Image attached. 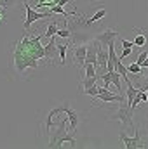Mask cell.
<instances>
[{"label":"cell","mask_w":148,"mask_h":149,"mask_svg":"<svg viewBox=\"0 0 148 149\" xmlns=\"http://www.w3.org/2000/svg\"><path fill=\"white\" fill-rule=\"evenodd\" d=\"M66 127H68V118H66V114H65V116L61 118V121L58 123L56 134L49 139L47 148H61L65 142H70V144H68L70 148H75V146H77V141H75L73 137L66 132Z\"/></svg>","instance_id":"cell-1"},{"label":"cell","mask_w":148,"mask_h":149,"mask_svg":"<svg viewBox=\"0 0 148 149\" xmlns=\"http://www.w3.org/2000/svg\"><path fill=\"white\" fill-rule=\"evenodd\" d=\"M108 121H120L124 127L127 125V127H131L132 130H136V125H134V121H132V111H131L127 101L118 102V109L108 116Z\"/></svg>","instance_id":"cell-2"},{"label":"cell","mask_w":148,"mask_h":149,"mask_svg":"<svg viewBox=\"0 0 148 149\" xmlns=\"http://www.w3.org/2000/svg\"><path fill=\"white\" fill-rule=\"evenodd\" d=\"M14 66H16L18 73H23L26 68H33V70H37L38 63H37L35 57H32V56H28V54H25V52H21L19 49L14 47Z\"/></svg>","instance_id":"cell-3"},{"label":"cell","mask_w":148,"mask_h":149,"mask_svg":"<svg viewBox=\"0 0 148 149\" xmlns=\"http://www.w3.org/2000/svg\"><path fill=\"white\" fill-rule=\"evenodd\" d=\"M25 3V9H26V19H25V23H23V28L26 30V31H30V26L35 23V21H40V19H47V17H51V16H54L51 10L49 12H37L32 5H28V2H23Z\"/></svg>","instance_id":"cell-4"},{"label":"cell","mask_w":148,"mask_h":149,"mask_svg":"<svg viewBox=\"0 0 148 149\" xmlns=\"http://www.w3.org/2000/svg\"><path fill=\"white\" fill-rule=\"evenodd\" d=\"M118 139H120V142L124 144V148L125 149H143L145 146H147L145 141L141 139L138 128L134 130V137H127L124 132H120V134H118Z\"/></svg>","instance_id":"cell-5"},{"label":"cell","mask_w":148,"mask_h":149,"mask_svg":"<svg viewBox=\"0 0 148 149\" xmlns=\"http://www.w3.org/2000/svg\"><path fill=\"white\" fill-rule=\"evenodd\" d=\"M120 37V31L118 30H111V28H105L103 31H99L98 35H96V40L101 43V45H105V47H108V45H115V40Z\"/></svg>","instance_id":"cell-6"},{"label":"cell","mask_w":148,"mask_h":149,"mask_svg":"<svg viewBox=\"0 0 148 149\" xmlns=\"http://www.w3.org/2000/svg\"><path fill=\"white\" fill-rule=\"evenodd\" d=\"M96 101H101V102H122V101H125V97L122 94H111L110 88H106V87H99Z\"/></svg>","instance_id":"cell-7"},{"label":"cell","mask_w":148,"mask_h":149,"mask_svg":"<svg viewBox=\"0 0 148 149\" xmlns=\"http://www.w3.org/2000/svg\"><path fill=\"white\" fill-rule=\"evenodd\" d=\"M65 104V108H63V113L66 114V118H68V123H70V130L75 132L77 130V127H78V121H80V118H78V113L75 111L73 108H70V104L68 102H63Z\"/></svg>","instance_id":"cell-8"},{"label":"cell","mask_w":148,"mask_h":149,"mask_svg":"<svg viewBox=\"0 0 148 149\" xmlns=\"http://www.w3.org/2000/svg\"><path fill=\"white\" fill-rule=\"evenodd\" d=\"M85 52H87V47H85V43H78V45H75L73 49V61L75 64L82 70L84 68V64H85Z\"/></svg>","instance_id":"cell-9"},{"label":"cell","mask_w":148,"mask_h":149,"mask_svg":"<svg viewBox=\"0 0 148 149\" xmlns=\"http://www.w3.org/2000/svg\"><path fill=\"white\" fill-rule=\"evenodd\" d=\"M56 52H58V42H56V35L49 38V43L44 47V59L47 61H54L56 59Z\"/></svg>","instance_id":"cell-10"},{"label":"cell","mask_w":148,"mask_h":149,"mask_svg":"<svg viewBox=\"0 0 148 149\" xmlns=\"http://www.w3.org/2000/svg\"><path fill=\"white\" fill-rule=\"evenodd\" d=\"M75 45L73 40L70 42V43H58V54H59V64L61 66H65L66 64V52H68V49Z\"/></svg>","instance_id":"cell-11"},{"label":"cell","mask_w":148,"mask_h":149,"mask_svg":"<svg viewBox=\"0 0 148 149\" xmlns=\"http://www.w3.org/2000/svg\"><path fill=\"white\" fill-rule=\"evenodd\" d=\"M110 83L115 85V88H117L118 94H122V76L117 71H110Z\"/></svg>","instance_id":"cell-12"},{"label":"cell","mask_w":148,"mask_h":149,"mask_svg":"<svg viewBox=\"0 0 148 149\" xmlns=\"http://www.w3.org/2000/svg\"><path fill=\"white\" fill-rule=\"evenodd\" d=\"M58 28H59V24H58V21L54 19L49 26H47V30H45V33H42V38H51L56 35V31H58Z\"/></svg>","instance_id":"cell-13"},{"label":"cell","mask_w":148,"mask_h":149,"mask_svg":"<svg viewBox=\"0 0 148 149\" xmlns=\"http://www.w3.org/2000/svg\"><path fill=\"white\" fill-rule=\"evenodd\" d=\"M113 71H117L122 78L129 76V73H127V66H124V63H122L120 59H117V61H115V70H113Z\"/></svg>","instance_id":"cell-14"},{"label":"cell","mask_w":148,"mask_h":149,"mask_svg":"<svg viewBox=\"0 0 148 149\" xmlns=\"http://www.w3.org/2000/svg\"><path fill=\"white\" fill-rule=\"evenodd\" d=\"M49 10H51L52 14H63V17H65V19H70V16H72V14H70V12H66V10H65V7H61V5H52Z\"/></svg>","instance_id":"cell-15"},{"label":"cell","mask_w":148,"mask_h":149,"mask_svg":"<svg viewBox=\"0 0 148 149\" xmlns=\"http://www.w3.org/2000/svg\"><path fill=\"white\" fill-rule=\"evenodd\" d=\"M106 14H108V10H106V9H99V10H98L92 17H89V23H92V24H94V23H99V21H101Z\"/></svg>","instance_id":"cell-16"},{"label":"cell","mask_w":148,"mask_h":149,"mask_svg":"<svg viewBox=\"0 0 148 149\" xmlns=\"http://www.w3.org/2000/svg\"><path fill=\"white\" fill-rule=\"evenodd\" d=\"M82 80H84V88H80V92L89 88V87H92V85H96V81H98L96 76H82Z\"/></svg>","instance_id":"cell-17"},{"label":"cell","mask_w":148,"mask_h":149,"mask_svg":"<svg viewBox=\"0 0 148 149\" xmlns=\"http://www.w3.org/2000/svg\"><path fill=\"white\" fill-rule=\"evenodd\" d=\"M132 43H134V47H140V49L145 47V45H147V35H145V33H138V37L134 38Z\"/></svg>","instance_id":"cell-18"},{"label":"cell","mask_w":148,"mask_h":149,"mask_svg":"<svg viewBox=\"0 0 148 149\" xmlns=\"http://www.w3.org/2000/svg\"><path fill=\"white\" fill-rule=\"evenodd\" d=\"M56 37H61V38H66V40H70L72 38V31H70V28L66 26V28H58V31H56Z\"/></svg>","instance_id":"cell-19"},{"label":"cell","mask_w":148,"mask_h":149,"mask_svg":"<svg viewBox=\"0 0 148 149\" xmlns=\"http://www.w3.org/2000/svg\"><path fill=\"white\" fill-rule=\"evenodd\" d=\"M127 73L138 74V76H140V74H143V73H141V66H140L138 63H132V64H129V66H127Z\"/></svg>","instance_id":"cell-20"},{"label":"cell","mask_w":148,"mask_h":149,"mask_svg":"<svg viewBox=\"0 0 148 149\" xmlns=\"http://www.w3.org/2000/svg\"><path fill=\"white\" fill-rule=\"evenodd\" d=\"M98 92H99V87H98V85H92V87H89V88L82 90L80 94H85V95H92V97H96V95H98Z\"/></svg>","instance_id":"cell-21"},{"label":"cell","mask_w":148,"mask_h":149,"mask_svg":"<svg viewBox=\"0 0 148 149\" xmlns=\"http://www.w3.org/2000/svg\"><path fill=\"white\" fill-rule=\"evenodd\" d=\"M52 5H54L52 0H37V7H40V9H42V7H49V9H51Z\"/></svg>","instance_id":"cell-22"},{"label":"cell","mask_w":148,"mask_h":149,"mask_svg":"<svg viewBox=\"0 0 148 149\" xmlns=\"http://www.w3.org/2000/svg\"><path fill=\"white\" fill-rule=\"evenodd\" d=\"M131 54H132V47H124V49H122V54L118 56V59L122 61V59H125V57L131 56Z\"/></svg>","instance_id":"cell-23"},{"label":"cell","mask_w":148,"mask_h":149,"mask_svg":"<svg viewBox=\"0 0 148 149\" xmlns=\"http://www.w3.org/2000/svg\"><path fill=\"white\" fill-rule=\"evenodd\" d=\"M12 5H16L14 0H0V7H4V9H9V7H12Z\"/></svg>","instance_id":"cell-24"},{"label":"cell","mask_w":148,"mask_h":149,"mask_svg":"<svg viewBox=\"0 0 148 149\" xmlns=\"http://www.w3.org/2000/svg\"><path fill=\"white\" fill-rule=\"evenodd\" d=\"M147 56H148V50H143V52H141V54H140V56H138V59H136V61H134V63H138V64H140V66H141V63H143V61H145V59H147Z\"/></svg>","instance_id":"cell-25"},{"label":"cell","mask_w":148,"mask_h":149,"mask_svg":"<svg viewBox=\"0 0 148 149\" xmlns=\"http://www.w3.org/2000/svg\"><path fill=\"white\" fill-rule=\"evenodd\" d=\"M122 47H132V49H134V43H132V42H129V40H125V38H124V40H122Z\"/></svg>","instance_id":"cell-26"},{"label":"cell","mask_w":148,"mask_h":149,"mask_svg":"<svg viewBox=\"0 0 148 149\" xmlns=\"http://www.w3.org/2000/svg\"><path fill=\"white\" fill-rule=\"evenodd\" d=\"M143 66H145V68H147V70H148V56H147V59H145V61L141 63V68H143Z\"/></svg>","instance_id":"cell-27"},{"label":"cell","mask_w":148,"mask_h":149,"mask_svg":"<svg viewBox=\"0 0 148 149\" xmlns=\"http://www.w3.org/2000/svg\"><path fill=\"white\" fill-rule=\"evenodd\" d=\"M52 2H54V5H56V3H58V2H59V0H52Z\"/></svg>","instance_id":"cell-28"},{"label":"cell","mask_w":148,"mask_h":149,"mask_svg":"<svg viewBox=\"0 0 148 149\" xmlns=\"http://www.w3.org/2000/svg\"><path fill=\"white\" fill-rule=\"evenodd\" d=\"M145 94H147V99H148V90H147V92H145Z\"/></svg>","instance_id":"cell-29"},{"label":"cell","mask_w":148,"mask_h":149,"mask_svg":"<svg viewBox=\"0 0 148 149\" xmlns=\"http://www.w3.org/2000/svg\"><path fill=\"white\" fill-rule=\"evenodd\" d=\"M21 2H26V0H21Z\"/></svg>","instance_id":"cell-30"}]
</instances>
